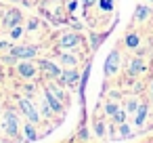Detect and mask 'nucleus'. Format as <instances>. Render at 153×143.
<instances>
[{"label": "nucleus", "instance_id": "4468645a", "mask_svg": "<svg viewBox=\"0 0 153 143\" xmlns=\"http://www.w3.org/2000/svg\"><path fill=\"white\" fill-rule=\"evenodd\" d=\"M25 135H27V139H30V141H36V139H38L36 128H34V122H32V124H25Z\"/></svg>", "mask_w": 153, "mask_h": 143}, {"label": "nucleus", "instance_id": "f03ea898", "mask_svg": "<svg viewBox=\"0 0 153 143\" xmlns=\"http://www.w3.org/2000/svg\"><path fill=\"white\" fill-rule=\"evenodd\" d=\"M117 67H120V55H117V51H111L109 53V57L105 59V76H113L115 72H117Z\"/></svg>", "mask_w": 153, "mask_h": 143}, {"label": "nucleus", "instance_id": "1a4fd4ad", "mask_svg": "<svg viewBox=\"0 0 153 143\" xmlns=\"http://www.w3.org/2000/svg\"><path fill=\"white\" fill-rule=\"evenodd\" d=\"M143 70H145V61H143V57H134L132 63H130L128 74H130V76H136V74H140Z\"/></svg>", "mask_w": 153, "mask_h": 143}, {"label": "nucleus", "instance_id": "a211bd4d", "mask_svg": "<svg viewBox=\"0 0 153 143\" xmlns=\"http://www.w3.org/2000/svg\"><path fill=\"white\" fill-rule=\"evenodd\" d=\"M101 9L103 11H111L113 9V0H101Z\"/></svg>", "mask_w": 153, "mask_h": 143}, {"label": "nucleus", "instance_id": "dca6fc26", "mask_svg": "<svg viewBox=\"0 0 153 143\" xmlns=\"http://www.w3.org/2000/svg\"><path fill=\"white\" fill-rule=\"evenodd\" d=\"M113 120H115L117 124H122V122L126 120V112H122V109H117V112L113 114Z\"/></svg>", "mask_w": 153, "mask_h": 143}, {"label": "nucleus", "instance_id": "cd10ccee", "mask_svg": "<svg viewBox=\"0 0 153 143\" xmlns=\"http://www.w3.org/2000/svg\"><path fill=\"white\" fill-rule=\"evenodd\" d=\"M151 88H153V84H151Z\"/></svg>", "mask_w": 153, "mask_h": 143}, {"label": "nucleus", "instance_id": "9d476101", "mask_svg": "<svg viewBox=\"0 0 153 143\" xmlns=\"http://www.w3.org/2000/svg\"><path fill=\"white\" fill-rule=\"evenodd\" d=\"M19 76L21 78H34L36 76V67L32 63H21L19 65Z\"/></svg>", "mask_w": 153, "mask_h": 143}, {"label": "nucleus", "instance_id": "aec40b11", "mask_svg": "<svg viewBox=\"0 0 153 143\" xmlns=\"http://www.w3.org/2000/svg\"><path fill=\"white\" fill-rule=\"evenodd\" d=\"M51 91H53V95H55L57 99H63V91H61V88H57V86H51Z\"/></svg>", "mask_w": 153, "mask_h": 143}, {"label": "nucleus", "instance_id": "f257e3e1", "mask_svg": "<svg viewBox=\"0 0 153 143\" xmlns=\"http://www.w3.org/2000/svg\"><path fill=\"white\" fill-rule=\"evenodd\" d=\"M36 46H15V49H11V57L13 59H34L36 57Z\"/></svg>", "mask_w": 153, "mask_h": 143}, {"label": "nucleus", "instance_id": "423d86ee", "mask_svg": "<svg viewBox=\"0 0 153 143\" xmlns=\"http://www.w3.org/2000/svg\"><path fill=\"white\" fill-rule=\"evenodd\" d=\"M78 80H80V74H78L76 70H67V72H63V74L59 76V82H61V84H69V86H74Z\"/></svg>", "mask_w": 153, "mask_h": 143}, {"label": "nucleus", "instance_id": "393cba45", "mask_svg": "<svg viewBox=\"0 0 153 143\" xmlns=\"http://www.w3.org/2000/svg\"><path fill=\"white\" fill-rule=\"evenodd\" d=\"M23 91H25V93H27V95H32V93H34V91H36V88H34V84H27V86H25V88H23Z\"/></svg>", "mask_w": 153, "mask_h": 143}, {"label": "nucleus", "instance_id": "4be33fe9", "mask_svg": "<svg viewBox=\"0 0 153 143\" xmlns=\"http://www.w3.org/2000/svg\"><path fill=\"white\" fill-rule=\"evenodd\" d=\"M120 130H122V137H128V135H130V128H128V126H126L124 122L120 124Z\"/></svg>", "mask_w": 153, "mask_h": 143}, {"label": "nucleus", "instance_id": "f8f14e48", "mask_svg": "<svg viewBox=\"0 0 153 143\" xmlns=\"http://www.w3.org/2000/svg\"><path fill=\"white\" fill-rule=\"evenodd\" d=\"M145 116H147V105H138V114H136V120H134V124H143L145 122Z\"/></svg>", "mask_w": 153, "mask_h": 143}, {"label": "nucleus", "instance_id": "412c9836", "mask_svg": "<svg viewBox=\"0 0 153 143\" xmlns=\"http://www.w3.org/2000/svg\"><path fill=\"white\" fill-rule=\"evenodd\" d=\"M97 135H99V137H105V126H103V122H97Z\"/></svg>", "mask_w": 153, "mask_h": 143}, {"label": "nucleus", "instance_id": "39448f33", "mask_svg": "<svg viewBox=\"0 0 153 143\" xmlns=\"http://www.w3.org/2000/svg\"><path fill=\"white\" fill-rule=\"evenodd\" d=\"M4 128H7V133L9 135H17V130H19V122H17V116L13 114V112H7V116H4Z\"/></svg>", "mask_w": 153, "mask_h": 143}, {"label": "nucleus", "instance_id": "2eb2a0df", "mask_svg": "<svg viewBox=\"0 0 153 143\" xmlns=\"http://www.w3.org/2000/svg\"><path fill=\"white\" fill-rule=\"evenodd\" d=\"M147 15H149V9H147V7H138V9H136V13H134V17H136L138 21L147 19Z\"/></svg>", "mask_w": 153, "mask_h": 143}, {"label": "nucleus", "instance_id": "6ab92c4d", "mask_svg": "<svg viewBox=\"0 0 153 143\" xmlns=\"http://www.w3.org/2000/svg\"><path fill=\"white\" fill-rule=\"evenodd\" d=\"M117 109H120V107H117V105H115V103H109V105H107V107H105V112H107V114H111V116H113V114H115V112H117Z\"/></svg>", "mask_w": 153, "mask_h": 143}, {"label": "nucleus", "instance_id": "bb28decb", "mask_svg": "<svg viewBox=\"0 0 153 143\" xmlns=\"http://www.w3.org/2000/svg\"><path fill=\"white\" fill-rule=\"evenodd\" d=\"M94 2H97V0H84V4H86V7H90V4H94Z\"/></svg>", "mask_w": 153, "mask_h": 143}, {"label": "nucleus", "instance_id": "9b49d317", "mask_svg": "<svg viewBox=\"0 0 153 143\" xmlns=\"http://www.w3.org/2000/svg\"><path fill=\"white\" fill-rule=\"evenodd\" d=\"M78 40H80V38H78L76 34H65V36H61L59 44L67 49V46H76V44H78Z\"/></svg>", "mask_w": 153, "mask_h": 143}, {"label": "nucleus", "instance_id": "f3484780", "mask_svg": "<svg viewBox=\"0 0 153 143\" xmlns=\"http://www.w3.org/2000/svg\"><path fill=\"white\" fill-rule=\"evenodd\" d=\"M61 61H63L65 65H76V57H74V55H63Z\"/></svg>", "mask_w": 153, "mask_h": 143}, {"label": "nucleus", "instance_id": "ddd939ff", "mask_svg": "<svg viewBox=\"0 0 153 143\" xmlns=\"http://www.w3.org/2000/svg\"><path fill=\"white\" fill-rule=\"evenodd\" d=\"M138 42H140V38H138L136 34H128V38H126V46L136 49V46H138Z\"/></svg>", "mask_w": 153, "mask_h": 143}, {"label": "nucleus", "instance_id": "7ed1b4c3", "mask_svg": "<svg viewBox=\"0 0 153 143\" xmlns=\"http://www.w3.org/2000/svg\"><path fill=\"white\" fill-rule=\"evenodd\" d=\"M2 23L7 25V28H17L19 23H21V13L17 11V9H11V11H7V15H4V19H2Z\"/></svg>", "mask_w": 153, "mask_h": 143}, {"label": "nucleus", "instance_id": "5701e85b", "mask_svg": "<svg viewBox=\"0 0 153 143\" xmlns=\"http://www.w3.org/2000/svg\"><path fill=\"white\" fill-rule=\"evenodd\" d=\"M136 109H138L136 101H130V103H128V112H136Z\"/></svg>", "mask_w": 153, "mask_h": 143}, {"label": "nucleus", "instance_id": "0eeeda50", "mask_svg": "<svg viewBox=\"0 0 153 143\" xmlns=\"http://www.w3.org/2000/svg\"><path fill=\"white\" fill-rule=\"evenodd\" d=\"M44 99L48 101V105H51V109H53V112H57V114H59V112H63V103H61V99H57V97L51 93V88L46 91Z\"/></svg>", "mask_w": 153, "mask_h": 143}, {"label": "nucleus", "instance_id": "20e7f679", "mask_svg": "<svg viewBox=\"0 0 153 143\" xmlns=\"http://www.w3.org/2000/svg\"><path fill=\"white\" fill-rule=\"evenodd\" d=\"M19 107H21V112L30 118V122H34V124L38 122V112L34 109V105H32L27 99H19Z\"/></svg>", "mask_w": 153, "mask_h": 143}, {"label": "nucleus", "instance_id": "a878e982", "mask_svg": "<svg viewBox=\"0 0 153 143\" xmlns=\"http://www.w3.org/2000/svg\"><path fill=\"white\" fill-rule=\"evenodd\" d=\"M34 28H36V19H32V21L27 23V30H34Z\"/></svg>", "mask_w": 153, "mask_h": 143}, {"label": "nucleus", "instance_id": "b1692460", "mask_svg": "<svg viewBox=\"0 0 153 143\" xmlns=\"http://www.w3.org/2000/svg\"><path fill=\"white\" fill-rule=\"evenodd\" d=\"M21 36V28L17 25V28H13V38H19Z\"/></svg>", "mask_w": 153, "mask_h": 143}, {"label": "nucleus", "instance_id": "6e6552de", "mask_svg": "<svg viewBox=\"0 0 153 143\" xmlns=\"http://www.w3.org/2000/svg\"><path fill=\"white\" fill-rule=\"evenodd\" d=\"M40 67H42L51 78H59V76H61V70H59L55 63H51V61H40Z\"/></svg>", "mask_w": 153, "mask_h": 143}]
</instances>
